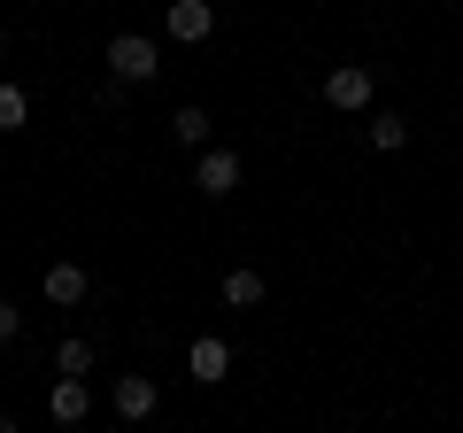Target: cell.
Listing matches in <instances>:
<instances>
[{
  "instance_id": "obj_7",
  "label": "cell",
  "mask_w": 463,
  "mask_h": 433,
  "mask_svg": "<svg viewBox=\"0 0 463 433\" xmlns=\"http://www.w3.org/2000/svg\"><path fill=\"white\" fill-rule=\"evenodd\" d=\"M47 418H54V426H85V418H93V395H85V380L54 371V387H47Z\"/></svg>"
},
{
  "instance_id": "obj_4",
  "label": "cell",
  "mask_w": 463,
  "mask_h": 433,
  "mask_svg": "<svg viewBox=\"0 0 463 433\" xmlns=\"http://www.w3.org/2000/svg\"><path fill=\"white\" fill-rule=\"evenodd\" d=\"M325 109L364 117V109H371V70H364V63H332V70H325Z\"/></svg>"
},
{
  "instance_id": "obj_2",
  "label": "cell",
  "mask_w": 463,
  "mask_h": 433,
  "mask_svg": "<svg viewBox=\"0 0 463 433\" xmlns=\"http://www.w3.org/2000/svg\"><path fill=\"white\" fill-rule=\"evenodd\" d=\"M240 178H248L240 148H201V155H194V186H201V201H232V194H240Z\"/></svg>"
},
{
  "instance_id": "obj_13",
  "label": "cell",
  "mask_w": 463,
  "mask_h": 433,
  "mask_svg": "<svg viewBox=\"0 0 463 433\" xmlns=\"http://www.w3.org/2000/svg\"><path fill=\"white\" fill-rule=\"evenodd\" d=\"M54 371H70V380H85V371H93V341H78V333H70L62 349H54Z\"/></svg>"
},
{
  "instance_id": "obj_5",
  "label": "cell",
  "mask_w": 463,
  "mask_h": 433,
  "mask_svg": "<svg viewBox=\"0 0 463 433\" xmlns=\"http://www.w3.org/2000/svg\"><path fill=\"white\" fill-rule=\"evenodd\" d=\"M163 32L178 39V47H201V39L216 32V0H170V8H163Z\"/></svg>"
},
{
  "instance_id": "obj_11",
  "label": "cell",
  "mask_w": 463,
  "mask_h": 433,
  "mask_svg": "<svg viewBox=\"0 0 463 433\" xmlns=\"http://www.w3.org/2000/svg\"><path fill=\"white\" fill-rule=\"evenodd\" d=\"M364 140H371L379 155H402V148H410V117H394V109H379V117L364 124Z\"/></svg>"
},
{
  "instance_id": "obj_1",
  "label": "cell",
  "mask_w": 463,
  "mask_h": 433,
  "mask_svg": "<svg viewBox=\"0 0 463 433\" xmlns=\"http://www.w3.org/2000/svg\"><path fill=\"white\" fill-rule=\"evenodd\" d=\"M100 63H109L116 85H155L163 78V47H155L147 32H116L109 47H100Z\"/></svg>"
},
{
  "instance_id": "obj_14",
  "label": "cell",
  "mask_w": 463,
  "mask_h": 433,
  "mask_svg": "<svg viewBox=\"0 0 463 433\" xmlns=\"http://www.w3.org/2000/svg\"><path fill=\"white\" fill-rule=\"evenodd\" d=\"M16 341H24V310L0 294V349H16Z\"/></svg>"
},
{
  "instance_id": "obj_3",
  "label": "cell",
  "mask_w": 463,
  "mask_h": 433,
  "mask_svg": "<svg viewBox=\"0 0 463 433\" xmlns=\"http://www.w3.org/2000/svg\"><path fill=\"white\" fill-rule=\"evenodd\" d=\"M109 410L124 418V426H147V418L163 410V387H155L147 371H116V387H109Z\"/></svg>"
},
{
  "instance_id": "obj_9",
  "label": "cell",
  "mask_w": 463,
  "mask_h": 433,
  "mask_svg": "<svg viewBox=\"0 0 463 433\" xmlns=\"http://www.w3.org/2000/svg\"><path fill=\"white\" fill-rule=\"evenodd\" d=\"M209 132H216V124H209V109H201V101H185V109H170V140H178L185 155H201V148H209Z\"/></svg>"
},
{
  "instance_id": "obj_6",
  "label": "cell",
  "mask_w": 463,
  "mask_h": 433,
  "mask_svg": "<svg viewBox=\"0 0 463 433\" xmlns=\"http://www.w3.org/2000/svg\"><path fill=\"white\" fill-rule=\"evenodd\" d=\"M185 371H194V387H224V380H232V341L201 333L194 349H185Z\"/></svg>"
},
{
  "instance_id": "obj_8",
  "label": "cell",
  "mask_w": 463,
  "mask_h": 433,
  "mask_svg": "<svg viewBox=\"0 0 463 433\" xmlns=\"http://www.w3.org/2000/svg\"><path fill=\"white\" fill-rule=\"evenodd\" d=\"M39 294H47L54 310H78V302L93 294V279H85V264H47V279H39Z\"/></svg>"
},
{
  "instance_id": "obj_10",
  "label": "cell",
  "mask_w": 463,
  "mask_h": 433,
  "mask_svg": "<svg viewBox=\"0 0 463 433\" xmlns=\"http://www.w3.org/2000/svg\"><path fill=\"white\" fill-rule=\"evenodd\" d=\"M224 310H263V271H255V264H232L224 271Z\"/></svg>"
},
{
  "instance_id": "obj_15",
  "label": "cell",
  "mask_w": 463,
  "mask_h": 433,
  "mask_svg": "<svg viewBox=\"0 0 463 433\" xmlns=\"http://www.w3.org/2000/svg\"><path fill=\"white\" fill-rule=\"evenodd\" d=\"M0 433H16V418H8V410H0Z\"/></svg>"
},
{
  "instance_id": "obj_12",
  "label": "cell",
  "mask_w": 463,
  "mask_h": 433,
  "mask_svg": "<svg viewBox=\"0 0 463 433\" xmlns=\"http://www.w3.org/2000/svg\"><path fill=\"white\" fill-rule=\"evenodd\" d=\"M24 124H32V93L0 78V132H24Z\"/></svg>"
},
{
  "instance_id": "obj_16",
  "label": "cell",
  "mask_w": 463,
  "mask_h": 433,
  "mask_svg": "<svg viewBox=\"0 0 463 433\" xmlns=\"http://www.w3.org/2000/svg\"><path fill=\"white\" fill-rule=\"evenodd\" d=\"M0 63H8V32H0Z\"/></svg>"
}]
</instances>
